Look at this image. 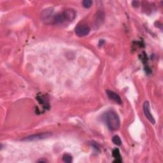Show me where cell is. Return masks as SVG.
I'll list each match as a JSON object with an SVG mask.
<instances>
[{
    "label": "cell",
    "mask_w": 163,
    "mask_h": 163,
    "mask_svg": "<svg viewBox=\"0 0 163 163\" xmlns=\"http://www.w3.org/2000/svg\"><path fill=\"white\" fill-rule=\"evenodd\" d=\"M76 17V12L73 9H67L54 16L53 23L55 24H61L65 22H71Z\"/></svg>",
    "instance_id": "cell-1"
},
{
    "label": "cell",
    "mask_w": 163,
    "mask_h": 163,
    "mask_svg": "<svg viewBox=\"0 0 163 163\" xmlns=\"http://www.w3.org/2000/svg\"><path fill=\"white\" fill-rule=\"evenodd\" d=\"M105 121L110 131H116L121 126L120 118L118 115L113 111H109L105 115Z\"/></svg>",
    "instance_id": "cell-2"
},
{
    "label": "cell",
    "mask_w": 163,
    "mask_h": 163,
    "mask_svg": "<svg viewBox=\"0 0 163 163\" xmlns=\"http://www.w3.org/2000/svg\"><path fill=\"white\" fill-rule=\"evenodd\" d=\"M90 31V27L85 24H78L75 29V32L78 37H83L88 35Z\"/></svg>",
    "instance_id": "cell-3"
},
{
    "label": "cell",
    "mask_w": 163,
    "mask_h": 163,
    "mask_svg": "<svg viewBox=\"0 0 163 163\" xmlns=\"http://www.w3.org/2000/svg\"><path fill=\"white\" fill-rule=\"evenodd\" d=\"M50 136H51V134L50 133H41V134L31 135V136H27L26 138H24V139H22V140L26 141H37V140H43V139L49 138Z\"/></svg>",
    "instance_id": "cell-4"
},
{
    "label": "cell",
    "mask_w": 163,
    "mask_h": 163,
    "mask_svg": "<svg viewBox=\"0 0 163 163\" xmlns=\"http://www.w3.org/2000/svg\"><path fill=\"white\" fill-rule=\"evenodd\" d=\"M144 112L145 115L146 117L149 119V121L152 123V124H154L156 123V121H155L154 118L153 117L152 113L150 112V104L149 101H145L144 104Z\"/></svg>",
    "instance_id": "cell-5"
},
{
    "label": "cell",
    "mask_w": 163,
    "mask_h": 163,
    "mask_svg": "<svg viewBox=\"0 0 163 163\" xmlns=\"http://www.w3.org/2000/svg\"><path fill=\"white\" fill-rule=\"evenodd\" d=\"M106 94L110 99H111L112 101H113L114 102L116 103L117 104H118V105L122 104V101L121 99V98L120 97V96H119L118 94L115 93V92H113V91L107 90Z\"/></svg>",
    "instance_id": "cell-6"
},
{
    "label": "cell",
    "mask_w": 163,
    "mask_h": 163,
    "mask_svg": "<svg viewBox=\"0 0 163 163\" xmlns=\"http://www.w3.org/2000/svg\"><path fill=\"white\" fill-rule=\"evenodd\" d=\"M105 14L103 11H98L96 15V19H95V26H99L104 21Z\"/></svg>",
    "instance_id": "cell-7"
},
{
    "label": "cell",
    "mask_w": 163,
    "mask_h": 163,
    "mask_svg": "<svg viewBox=\"0 0 163 163\" xmlns=\"http://www.w3.org/2000/svg\"><path fill=\"white\" fill-rule=\"evenodd\" d=\"M52 10L51 9H46L43 11L42 17L43 21H47L49 19L52 18Z\"/></svg>",
    "instance_id": "cell-8"
},
{
    "label": "cell",
    "mask_w": 163,
    "mask_h": 163,
    "mask_svg": "<svg viewBox=\"0 0 163 163\" xmlns=\"http://www.w3.org/2000/svg\"><path fill=\"white\" fill-rule=\"evenodd\" d=\"M112 155L114 157V158L115 159V161L114 162H122V159H121L122 157L121 156L120 151H119L118 149H117V148L115 149L112 152Z\"/></svg>",
    "instance_id": "cell-9"
},
{
    "label": "cell",
    "mask_w": 163,
    "mask_h": 163,
    "mask_svg": "<svg viewBox=\"0 0 163 163\" xmlns=\"http://www.w3.org/2000/svg\"><path fill=\"white\" fill-rule=\"evenodd\" d=\"M38 100L39 101V102L41 103V104L45 106V108H47V107H48V108H49V101L48 100H47V98L45 97V96H40V97H38L37 98Z\"/></svg>",
    "instance_id": "cell-10"
},
{
    "label": "cell",
    "mask_w": 163,
    "mask_h": 163,
    "mask_svg": "<svg viewBox=\"0 0 163 163\" xmlns=\"http://www.w3.org/2000/svg\"><path fill=\"white\" fill-rule=\"evenodd\" d=\"M112 141L115 145H116L117 146H120L122 144V141H121L120 137L117 136V135H115V136H114L112 138Z\"/></svg>",
    "instance_id": "cell-11"
},
{
    "label": "cell",
    "mask_w": 163,
    "mask_h": 163,
    "mask_svg": "<svg viewBox=\"0 0 163 163\" xmlns=\"http://www.w3.org/2000/svg\"><path fill=\"white\" fill-rule=\"evenodd\" d=\"M62 160L64 162L67 163H71L72 162V157L70 154H66L62 156Z\"/></svg>",
    "instance_id": "cell-12"
},
{
    "label": "cell",
    "mask_w": 163,
    "mask_h": 163,
    "mask_svg": "<svg viewBox=\"0 0 163 163\" xmlns=\"http://www.w3.org/2000/svg\"><path fill=\"white\" fill-rule=\"evenodd\" d=\"M82 5L85 9H89L93 5V1L90 0H84L82 1Z\"/></svg>",
    "instance_id": "cell-13"
}]
</instances>
